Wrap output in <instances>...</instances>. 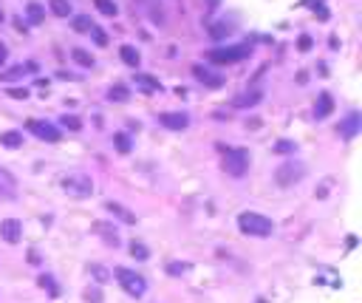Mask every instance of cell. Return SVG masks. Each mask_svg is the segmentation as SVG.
I'll list each match as a JSON object with an SVG mask.
<instances>
[{"label":"cell","instance_id":"6da1fadb","mask_svg":"<svg viewBox=\"0 0 362 303\" xmlns=\"http://www.w3.org/2000/svg\"><path fill=\"white\" fill-rule=\"evenodd\" d=\"M238 230H241L243 235H252V238H266V235L275 232V221L249 210V213H241V216H238Z\"/></svg>","mask_w":362,"mask_h":303},{"label":"cell","instance_id":"7a4b0ae2","mask_svg":"<svg viewBox=\"0 0 362 303\" xmlns=\"http://www.w3.org/2000/svg\"><path fill=\"white\" fill-rule=\"evenodd\" d=\"M221 167H224V173L241 179L249 170V150H243V147H227V150H224V165Z\"/></svg>","mask_w":362,"mask_h":303},{"label":"cell","instance_id":"3957f363","mask_svg":"<svg viewBox=\"0 0 362 303\" xmlns=\"http://www.w3.org/2000/svg\"><path fill=\"white\" fill-rule=\"evenodd\" d=\"M249 54H252L249 45H224V48H213L206 57H210V63H215V65H232V63L246 60Z\"/></svg>","mask_w":362,"mask_h":303},{"label":"cell","instance_id":"277c9868","mask_svg":"<svg viewBox=\"0 0 362 303\" xmlns=\"http://www.w3.org/2000/svg\"><path fill=\"white\" fill-rule=\"evenodd\" d=\"M114 278L119 281V286L125 289L128 295H133V297H142L144 289H147V283H144L142 275H136L133 269H128V267H116L114 269Z\"/></svg>","mask_w":362,"mask_h":303},{"label":"cell","instance_id":"5b68a950","mask_svg":"<svg viewBox=\"0 0 362 303\" xmlns=\"http://www.w3.org/2000/svg\"><path fill=\"white\" fill-rule=\"evenodd\" d=\"M303 176H305V165H300V162H283L280 167H275L277 187H294Z\"/></svg>","mask_w":362,"mask_h":303},{"label":"cell","instance_id":"8992f818","mask_svg":"<svg viewBox=\"0 0 362 303\" xmlns=\"http://www.w3.org/2000/svg\"><path fill=\"white\" fill-rule=\"evenodd\" d=\"M63 190L68 195H77V198H88V195L93 193V181H91V176H85V173H71L63 179Z\"/></svg>","mask_w":362,"mask_h":303},{"label":"cell","instance_id":"52a82bcc","mask_svg":"<svg viewBox=\"0 0 362 303\" xmlns=\"http://www.w3.org/2000/svg\"><path fill=\"white\" fill-rule=\"evenodd\" d=\"M26 128H29L37 139H43V142H60V136H63L57 125H51V122H40V119H29V122H26Z\"/></svg>","mask_w":362,"mask_h":303},{"label":"cell","instance_id":"ba28073f","mask_svg":"<svg viewBox=\"0 0 362 303\" xmlns=\"http://www.w3.org/2000/svg\"><path fill=\"white\" fill-rule=\"evenodd\" d=\"M159 122L167 130H184L190 125V116L181 114V111H164V114H159Z\"/></svg>","mask_w":362,"mask_h":303},{"label":"cell","instance_id":"9c48e42d","mask_svg":"<svg viewBox=\"0 0 362 303\" xmlns=\"http://www.w3.org/2000/svg\"><path fill=\"white\" fill-rule=\"evenodd\" d=\"M0 235H3L6 244H17L23 235V224L17 221V218H3V221H0Z\"/></svg>","mask_w":362,"mask_h":303},{"label":"cell","instance_id":"30bf717a","mask_svg":"<svg viewBox=\"0 0 362 303\" xmlns=\"http://www.w3.org/2000/svg\"><path fill=\"white\" fill-rule=\"evenodd\" d=\"M359 128H362V116L356 114V111L345 116V122H340V133H342L345 139H354L356 133H359Z\"/></svg>","mask_w":362,"mask_h":303},{"label":"cell","instance_id":"8fae6325","mask_svg":"<svg viewBox=\"0 0 362 303\" xmlns=\"http://www.w3.org/2000/svg\"><path fill=\"white\" fill-rule=\"evenodd\" d=\"M192 74H195V80L198 82H204V85H210V88H221L224 85V80H218V74H213L210 68H204V65H192Z\"/></svg>","mask_w":362,"mask_h":303},{"label":"cell","instance_id":"7c38bea8","mask_svg":"<svg viewBox=\"0 0 362 303\" xmlns=\"http://www.w3.org/2000/svg\"><path fill=\"white\" fill-rule=\"evenodd\" d=\"M133 82H136V88H142V91H147V94L162 91V82H159V77H153V74H136Z\"/></svg>","mask_w":362,"mask_h":303},{"label":"cell","instance_id":"4fadbf2b","mask_svg":"<svg viewBox=\"0 0 362 303\" xmlns=\"http://www.w3.org/2000/svg\"><path fill=\"white\" fill-rule=\"evenodd\" d=\"M331 111H334V96L320 94L317 102H314V116H317V119H326V116H331Z\"/></svg>","mask_w":362,"mask_h":303},{"label":"cell","instance_id":"5bb4252c","mask_svg":"<svg viewBox=\"0 0 362 303\" xmlns=\"http://www.w3.org/2000/svg\"><path fill=\"white\" fill-rule=\"evenodd\" d=\"M105 210H108V213H114V216L119 218L122 224H136V216L130 213L128 207H122L119 201H108V204H105Z\"/></svg>","mask_w":362,"mask_h":303},{"label":"cell","instance_id":"9a60e30c","mask_svg":"<svg viewBox=\"0 0 362 303\" xmlns=\"http://www.w3.org/2000/svg\"><path fill=\"white\" fill-rule=\"evenodd\" d=\"M26 71H34V63H29V65H15V68H9V71L0 74V80H3V82H15V80H20V77H26Z\"/></svg>","mask_w":362,"mask_h":303},{"label":"cell","instance_id":"2e32d148","mask_svg":"<svg viewBox=\"0 0 362 303\" xmlns=\"http://www.w3.org/2000/svg\"><path fill=\"white\" fill-rule=\"evenodd\" d=\"M0 144L9 147V150H17L23 144V133L20 130H6V133H0Z\"/></svg>","mask_w":362,"mask_h":303},{"label":"cell","instance_id":"e0dca14e","mask_svg":"<svg viewBox=\"0 0 362 303\" xmlns=\"http://www.w3.org/2000/svg\"><path fill=\"white\" fill-rule=\"evenodd\" d=\"M119 57H122V63L130 65V68H136V65L142 63V54H139L133 45H122V48H119Z\"/></svg>","mask_w":362,"mask_h":303},{"label":"cell","instance_id":"ac0fdd59","mask_svg":"<svg viewBox=\"0 0 362 303\" xmlns=\"http://www.w3.org/2000/svg\"><path fill=\"white\" fill-rule=\"evenodd\" d=\"M26 17H29L31 26H40V23L45 20V9L40 6V3H29V6H26Z\"/></svg>","mask_w":362,"mask_h":303},{"label":"cell","instance_id":"d6986e66","mask_svg":"<svg viewBox=\"0 0 362 303\" xmlns=\"http://www.w3.org/2000/svg\"><path fill=\"white\" fill-rule=\"evenodd\" d=\"M93 26H96V23H93L88 15H77V17H71V29H74V31H79V34H88V31H91Z\"/></svg>","mask_w":362,"mask_h":303},{"label":"cell","instance_id":"ffe728a7","mask_svg":"<svg viewBox=\"0 0 362 303\" xmlns=\"http://www.w3.org/2000/svg\"><path fill=\"white\" fill-rule=\"evenodd\" d=\"M263 99V91H252V94H243L235 99V108H246V105H257Z\"/></svg>","mask_w":362,"mask_h":303},{"label":"cell","instance_id":"44dd1931","mask_svg":"<svg viewBox=\"0 0 362 303\" xmlns=\"http://www.w3.org/2000/svg\"><path fill=\"white\" fill-rule=\"evenodd\" d=\"M48 9L57 17H68L71 15V3H68V0H48Z\"/></svg>","mask_w":362,"mask_h":303},{"label":"cell","instance_id":"7402d4cb","mask_svg":"<svg viewBox=\"0 0 362 303\" xmlns=\"http://www.w3.org/2000/svg\"><path fill=\"white\" fill-rule=\"evenodd\" d=\"M108 99H114V102H128V99H130L128 85H111V91H108Z\"/></svg>","mask_w":362,"mask_h":303},{"label":"cell","instance_id":"603a6c76","mask_svg":"<svg viewBox=\"0 0 362 303\" xmlns=\"http://www.w3.org/2000/svg\"><path fill=\"white\" fill-rule=\"evenodd\" d=\"M114 147L119 153H130V150H133V142H130L128 133H114Z\"/></svg>","mask_w":362,"mask_h":303},{"label":"cell","instance_id":"cb8c5ba5","mask_svg":"<svg viewBox=\"0 0 362 303\" xmlns=\"http://www.w3.org/2000/svg\"><path fill=\"white\" fill-rule=\"evenodd\" d=\"M71 57H74V63L82 65V68H93V57L88 54L85 48H74V51H71Z\"/></svg>","mask_w":362,"mask_h":303},{"label":"cell","instance_id":"d4e9b609","mask_svg":"<svg viewBox=\"0 0 362 303\" xmlns=\"http://www.w3.org/2000/svg\"><path fill=\"white\" fill-rule=\"evenodd\" d=\"M93 6L99 9L105 17H116V15H119V9H116L114 0H93Z\"/></svg>","mask_w":362,"mask_h":303},{"label":"cell","instance_id":"484cf974","mask_svg":"<svg viewBox=\"0 0 362 303\" xmlns=\"http://www.w3.org/2000/svg\"><path fill=\"white\" fill-rule=\"evenodd\" d=\"M130 255H133L136 261H147L150 258V249L142 244V241H133V244H130Z\"/></svg>","mask_w":362,"mask_h":303},{"label":"cell","instance_id":"4316f807","mask_svg":"<svg viewBox=\"0 0 362 303\" xmlns=\"http://www.w3.org/2000/svg\"><path fill=\"white\" fill-rule=\"evenodd\" d=\"M40 286H43L51 297H57V295H60V286L54 283V278H51V275H40Z\"/></svg>","mask_w":362,"mask_h":303},{"label":"cell","instance_id":"83f0119b","mask_svg":"<svg viewBox=\"0 0 362 303\" xmlns=\"http://www.w3.org/2000/svg\"><path fill=\"white\" fill-rule=\"evenodd\" d=\"M91 275H93V278H96V283H108V281H111V278H114V275L108 272L105 267H99V264H91Z\"/></svg>","mask_w":362,"mask_h":303},{"label":"cell","instance_id":"f1b7e54d","mask_svg":"<svg viewBox=\"0 0 362 303\" xmlns=\"http://www.w3.org/2000/svg\"><path fill=\"white\" fill-rule=\"evenodd\" d=\"M229 34H232V31H229L227 23H215L213 29H210V37H213V40H224V37H229Z\"/></svg>","mask_w":362,"mask_h":303},{"label":"cell","instance_id":"f546056e","mask_svg":"<svg viewBox=\"0 0 362 303\" xmlns=\"http://www.w3.org/2000/svg\"><path fill=\"white\" fill-rule=\"evenodd\" d=\"M82 297H85V303H102V289L99 286H88L85 292H82Z\"/></svg>","mask_w":362,"mask_h":303},{"label":"cell","instance_id":"4dcf8cb0","mask_svg":"<svg viewBox=\"0 0 362 303\" xmlns=\"http://www.w3.org/2000/svg\"><path fill=\"white\" fill-rule=\"evenodd\" d=\"M272 150H275V153H294V150H297V144L291 142V139H280Z\"/></svg>","mask_w":362,"mask_h":303},{"label":"cell","instance_id":"1f68e13d","mask_svg":"<svg viewBox=\"0 0 362 303\" xmlns=\"http://www.w3.org/2000/svg\"><path fill=\"white\" fill-rule=\"evenodd\" d=\"M88 34L93 37V43H96V45H108V34H105V29H99V26H93V29L88 31Z\"/></svg>","mask_w":362,"mask_h":303},{"label":"cell","instance_id":"d6a6232c","mask_svg":"<svg viewBox=\"0 0 362 303\" xmlns=\"http://www.w3.org/2000/svg\"><path fill=\"white\" fill-rule=\"evenodd\" d=\"M60 122H63L65 125V128H71V130H79V128H82V119H79V116H68V114H65L63 116V119H60Z\"/></svg>","mask_w":362,"mask_h":303},{"label":"cell","instance_id":"836d02e7","mask_svg":"<svg viewBox=\"0 0 362 303\" xmlns=\"http://www.w3.org/2000/svg\"><path fill=\"white\" fill-rule=\"evenodd\" d=\"M187 269L190 267H187V264H178V261H170V264H167V272L170 275H184Z\"/></svg>","mask_w":362,"mask_h":303},{"label":"cell","instance_id":"e575fe53","mask_svg":"<svg viewBox=\"0 0 362 303\" xmlns=\"http://www.w3.org/2000/svg\"><path fill=\"white\" fill-rule=\"evenodd\" d=\"M9 96H15V99H29V88H9Z\"/></svg>","mask_w":362,"mask_h":303},{"label":"cell","instance_id":"d590c367","mask_svg":"<svg viewBox=\"0 0 362 303\" xmlns=\"http://www.w3.org/2000/svg\"><path fill=\"white\" fill-rule=\"evenodd\" d=\"M314 15L320 17V20H328V12H326V3H317L314 6Z\"/></svg>","mask_w":362,"mask_h":303},{"label":"cell","instance_id":"8d00e7d4","mask_svg":"<svg viewBox=\"0 0 362 303\" xmlns=\"http://www.w3.org/2000/svg\"><path fill=\"white\" fill-rule=\"evenodd\" d=\"M297 45H300V51H308V48H312V37H308V34H303V37L297 40Z\"/></svg>","mask_w":362,"mask_h":303},{"label":"cell","instance_id":"74e56055","mask_svg":"<svg viewBox=\"0 0 362 303\" xmlns=\"http://www.w3.org/2000/svg\"><path fill=\"white\" fill-rule=\"evenodd\" d=\"M15 29L20 31V34H26V29H29V26H26V23H23L20 17H15Z\"/></svg>","mask_w":362,"mask_h":303},{"label":"cell","instance_id":"f35d334b","mask_svg":"<svg viewBox=\"0 0 362 303\" xmlns=\"http://www.w3.org/2000/svg\"><path fill=\"white\" fill-rule=\"evenodd\" d=\"M6 57H9V48H6V45H3V43H0V65L6 63Z\"/></svg>","mask_w":362,"mask_h":303},{"label":"cell","instance_id":"ab89813d","mask_svg":"<svg viewBox=\"0 0 362 303\" xmlns=\"http://www.w3.org/2000/svg\"><path fill=\"white\" fill-rule=\"evenodd\" d=\"M29 264H40V255H37V249H29Z\"/></svg>","mask_w":362,"mask_h":303},{"label":"cell","instance_id":"60d3db41","mask_svg":"<svg viewBox=\"0 0 362 303\" xmlns=\"http://www.w3.org/2000/svg\"><path fill=\"white\" fill-rule=\"evenodd\" d=\"M3 20H6V15H3V9H0V23H3Z\"/></svg>","mask_w":362,"mask_h":303}]
</instances>
